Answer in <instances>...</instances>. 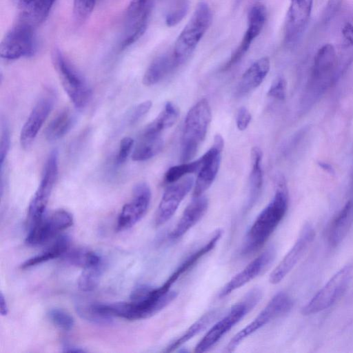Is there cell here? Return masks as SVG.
Masks as SVG:
<instances>
[{
    "label": "cell",
    "mask_w": 353,
    "mask_h": 353,
    "mask_svg": "<svg viewBox=\"0 0 353 353\" xmlns=\"http://www.w3.org/2000/svg\"><path fill=\"white\" fill-rule=\"evenodd\" d=\"M288 206L287 190L284 183L280 181L274 197L248 231L241 250L242 255H250L265 243L285 215Z\"/></svg>",
    "instance_id": "1"
},
{
    "label": "cell",
    "mask_w": 353,
    "mask_h": 353,
    "mask_svg": "<svg viewBox=\"0 0 353 353\" xmlns=\"http://www.w3.org/2000/svg\"><path fill=\"white\" fill-rule=\"evenodd\" d=\"M171 287L165 281L161 286H150L147 293L137 301L99 303V307L111 317L117 316L130 321L147 319L160 312L176 297V292L171 290Z\"/></svg>",
    "instance_id": "2"
},
{
    "label": "cell",
    "mask_w": 353,
    "mask_h": 353,
    "mask_svg": "<svg viewBox=\"0 0 353 353\" xmlns=\"http://www.w3.org/2000/svg\"><path fill=\"white\" fill-rule=\"evenodd\" d=\"M212 119L210 106L205 99L195 103L188 111L181 140V161L188 162L204 141Z\"/></svg>",
    "instance_id": "3"
},
{
    "label": "cell",
    "mask_w": 353,
    "mask_h": 353,
    "mask_svg": "<svg viewBox=\"0 0 353 353\" xmlns=\"http://www.w3.org/2000/svg\"><path fill=\"white\" fill-rule=\"evenodd\" d=\"M208 4L200 1L174 43L173 54L178 66L185 63L195 50L212 23Z\"/></svg>",
    "instance_id": "4"
},
{
    "label": "cell",
    "mask_w": 353,
    "mask_h": 353,
    "mask_svg": "<svg viewBox=\"0 0 353 353\" xmlns=\"http://www.w3.org/2000/svg\"><path fill=\"white\" fill-rule=\"evenodd\" d=\"M261 295V291L259 288H254L250 290L240 302L234 305L229 312L208 331L195 346L194 352L197 353L205 352L212 348L257 305Z\"/></svg>",
    "instance_id": "5"
},
{
    "label": "cell",
    "mask_w": 353,
    "mask_h": 353,
    "mask_svg": "<svg viewBox=\"0 0 353 353\" xmlns=\"http://www.w3.org/2000/svg\"><path fill=\"white\" fill-rule=\"evenodd\" d=\"M52 61L61 83L74 107L84 108L92 97V90L85 79L59 50H53Z\"/></svg>",
    "instance_id": "6"
},
{
    "label": "cell",
    "mask_w": 353,
    "mask_h": 353,
    "mask_svg": "<svg viewBox=\"0 0 353 353\" xmlns=\"http://www.w3.org/2000/svg\"><path fill=\"white\" fill-rule=\"evenodd\" d=\"M292 307L293 301L286 293L281 292L276 294L258 316L232 338L226 347V351L233 352L244 339L272 321L290 312Z\"/></svg>",
    "instance_id": "7"
},
{
    "label": "cell",
    "mask_w": 353,
    "mask_h": 353,
    "mask_svg": "<svg viewBox=\"0 0 353 353\" xmlns=\"http://www.w3.org/2000/svg\"><path fill=\"white\" fill-rule=\"evenodd\" d=\"M35 28L18 20L8 30L0 45V56L6 60H15L34 54Z\"/></svg>",
    "instance_id": "8"
},
{
    "label": "cell",
    "mask_w": 353,
    "mask_h": 353,
    "mask_svg": "<svg viewBox=\"0 0 353 353\" xmlns=\"http://www.w3.org/2000/svg\"><path fill=\"white\" fill-rule=\"evenodd\" d=\"M351 278L352 268L350 265L340 269L302 308L301 313L311 315L330 307L345 293Z\"/></svg>",
    "instance_id": "9"
},
{
    "label": "cell",
    "mask_w": 353,
    "mask_h": 353,
    "mask_svg": "<svg viewBox=\"0 0 353 353\" xmlns=\"http://www.w3.org/2000/svg\"><path fill=\"white\" fill-rule=\"evenodd\" d=\"M153 8V0H131L127 7L120 49L123 50L139 39L145 32Z\"/></svg>",
    "instance_id": "10"
},
{
    "label": "cell",
    "mask_w": 353,
    "mask_h": 353,
    "mask_svg": "<svg viewBox=\"0 0 353 353\" xmlns=\"http://www.w3.org/2000/svg\"><path fill=\"white\" fill-rule=\"evenodd\" d=\"M58 171L59 154L57 150L54 149L48 157L40 183L28 207V217L32 223L40 220L45 214Z\"/></svg>",
    "instance_id": "11"
},
{
    "label": "cell",
    "mask_w": 353,
    "mask_h": 353,
    "mask_svg": "<svg viewBox=\"0 0 353 353\" xmlns=\"http://www.w3.org/2000/svg\"><path fill=\"white\" fill-rule=\"evenodd\" d=\"M72 214L64 210H58L33 223L26 242L32 246L42 245L56 236L60 232L73 225Z\"/></svg>",
    "instance_id": "12"
},
{
    "label": "cell",
    "mask_w": 353,
    "mask_h": 353,
    "mask_svg": "<svg viewBox=\"0 0 353 353\" xmlns=\"http://www.w3.org/2000/svg\"><path fill=\"white\" fill-rule=\"evenodd\" d=\"M56 93L51 88L44 90L33 107L20 132V143L25 150L32 145L39 131L53 109Z\"/></svg>",
    "instance_id": "13"
},
{
    "label": "cell",
    "mask_w": 353,
    "mask_h": 353,
    "mask_svg": "<svg viewBox=\"0 0 353 353\" xmlns=\"http://www.w3.org/2000/svg\"><path fill=\"white\" fill-rule=\"evenodd\" d=\"M151 200V191L145 183H139L133 190L131 200L125 203L117 219V229L128 230L137 224L146 214Z\"/></svg>",
    "instance_id": "14"
},
{
    "label": "cell",
    "mask_w": 353,
    "mask_h": 353,
    "mask_svg": "<svg viewBox=\"0 0 353 353\" xmlns=\"http://www.w3.org/2000/svg\"><path fill=\"white\" fill-rule=\"evenodd\" d=\"M267 18L266 8L261 3H254L248 14V28L237 48L223 66L222 70H227L236 64L249 50L254 39L261 32Z\"/></svg>",
    "instance_id": "15"
},
{
    "label": "cell",
    "mask_w": 353,
    "mask_h": 353,
    "mask_svg": "<svg viewBox=\"0 0 353 353\" xmlns=\"http://www.w3.org/2000/svg\"><path fill=\"white\" fill-rule=\"evenodd\" d=\"M223 145V137L216 134L212 147L201 157L202 164L195 181L193 197L203 195L214 181L219 169Z\"/></svg>",
    "instance_id": "16"
},
{
    "label": "cell",
    "mask_w": 353,
    "mask_h": 353,
    "mask_svg": "<svg viewBox=\"0 0 353 353\" xmlns=\"http://www.w3.org/2000/svg\"><path fill=\"white\" fill-rule=\"evenodd\" d=\"M193 185V177L186 176L167 188L156 212L154 223L157 226L163 225L172 218Z\"/></svg>",
    "instance_id": "17"
},
{
    "label": "cell",
    "mask_w": 353,
    "mask_h": 353,
    "mask_svg": "<svg viewBox=\"0 0 353 353\" xmlns=\"http://www.w3.org/2000/svg\"><path fill=\"white\" fill-rule=\"evenodd\" d=\"M313 0H290L284 23V41L291 45L305 31L310 17Z\"/></svg>",
    "instance_id": "18"
},
{
    "label": "cell",
    "mask_w": 353,
    "mask_h": 353,
    "mask_svg": "<svg viewBox=\"0 0 353 353\" xmlns=\"http://www.w3.org/2000/svg\"><path fill=\"white\" fill-rule=\"evenodd\" d=\"M314 236L313 228L310 224L304 225L292 248L271 272L269 281L272 284L280 283L288 274L312 243Z\"/></svg>",
    "instance_id": "19"
},
{
    "label": "cell",
    "mask_w": 353,
    "mask_h": 353,
    "mask_svg": "<svg viewBox=\"0 0 353 353\" xmlns=\"http://www.w3.org/2000/svg\"><path fill=\"white\" fill-rule=\"evenodd\" d=\"M273 247L269 248L248 263L241 271L235 274L221 290L219 297L222 299L233 291L247 284L267 268L275 257Z\"/></svg>",
    "instance_id": "20"
},
{
    "label": "cell",
    "mask_w": 353,
    "mask_h": 353,
    "mask_svg": "<svg viewBox=\"0 0 353 353\" xmlns=\"http://www.w3.org/2000/svg\"><path fill=\"white\" fill-rule=\"evenodd\" d=\"M208 208V199L203 194L193 197L184 210L181 218L170 232L169 239L176 241L189 231L205 214Z\"/></svg>",
    "instance_id": "21"
},
{
    "label": "cell",
    "mask_w": 353,
    "mask_h": 353,
    "mask_svg": "<svg viewBox=\"0 0 353 353\" xmlns=\"http://www.w3.org/2000/svg\"><path fill=\"white\" fill-rule=\"evenodd\" d=\"M338 70L337 56L332 44L323 45L316 52L312 71V80L316 83L331 81Z\"/></svg>",
    "instance_id": "22"
},
{
    "label": "cell",
    "mask_w": 353,
    "mask_h": 353,
    "mask_svg": "<svg viewBox=\"0 0 353 353\" xmlns=\"http://www.w3.org/2000/svg\"><path fill=\"white\" fill-rule=\"evenodd\" d=\"M55 1L56 0H19L18 20L36 28L46 19Z\"/></svg>",
    "instance_id": "23"
},
{
    "label": "cell",
    "mask_w": 353,
    "mask_h": 353,
    "mask_svg": "<svg viewBox=\"0 0 353 353\" xmlns=\"http://www.w3.org/2000/svg\"><path fill=\"white\" fill-rule=\"evenodd\" d=\"M270 68L268 57H264L254 62L244 72L239 83L236 94L245 95L252 91L263 82Z\"/></svg>",
    "instance_id": "24"
},
{
    "label": "cell",
    "mask_w": 353,
    "mask_h": 353,
    "mask_svg": "<svg viewBox=\"0 0 353 353\" xmlns=\"http://www.w3.org/2000/svg\"><path fill=\"white\" fill-rule=\"evenodd\" d=\"M353 224V201L349 200L334 218L329 227L327 239L330 245L336 247L347 234Z\"/></svg>",
    "instance_id": "25"
},
{
    "label": "cell",
    "mask_w": 353,
    "mask_h": 353,
    "mask_svg": "<svg viewBox=\"0 0 353 353\" xmlns=\"http://www.w3.org/2000/svg\"><path fill=\"white\" fill-rule=\"evenodd\" d=\"M178 66L173 52L165 53L155 58L148 67L143 77V83L150 86L157 84Z\"/></svg>",
    "instance_id": "26"
},
{
    "label": "cell",
    "mask_w": 353,
    "mask_h": 353,
    "mask_svg": "<svg viewBox=\"0 0 353 353\" xmlns=\"http://www.w3.org/2000/svg\"><path fill=\"white\" fill-rule=\"evenodd\" d=\"M76 119L75 114L70 108L61 110L48 125L45 130L46 139L54 141L64 137L72 128Z\"/></svg>",
    "instance_id": "27"
},
{
    "label": "cell",
    "mask_w": 353,
    "mask_h": 353,
    "mask_svg": "<svg viewBox=\"0 0 353 353\" xmlns=\"http://www.w3.org/2000/svg\"><path fill=\"white\" fill-rule=\"evenodd\" d=\"M218 310H211L203 314L193 323L183 334L172 341L165 349L164 352H171L179 348L187 341L199 334L211 324L219 316Z\"/></svg>",
    "instance_id": "28"
},
{
    "label": "cell",
    "mask_w": 353,
    "mask_h": 353,
    "mask_svg": "<svg viewBox=\"0 0 353 353\" xmlns=\"http://www.w3.org/2000/svg\"><path fill=\"white\" fill-rule=\"evenodd\" d=\"M161 135L141 134L132 154L134 161H144L157 155L163 148Z\"/></svg>",
    "instance_id": "29"
},
{
    "label": "cell",
    "mask_w": 353,
    "mask_h": 353,
    "mask_svg": "<svg viewBox=\"0 0 353 353\" xmlns=\"http://www.w3.org/2000/svg\"><path fill=\"white\" fill-rule=\"evenodd\" d=\"M70 247V239L67 236H59L50 248L42 253L34 256L21 265V269H27L49 260L63 256Z\"/></svg>",
    "instance_id": "30"
},
{
    "label": "cell",
    "mask_w": 353,
    "mask_h": 353,
    "mask_svg": "<svg viewBox=\"0 0 353 353\" xmlns=\"http://www.w3.org/2000/svg\"><path fill=\"white\" fill-rule=\"evenodd\" d=\"M179 112L177 107L172 102H167L157 117L148 124L143 134L161 135L163 130L172 127L177 121Z\"/></svg>",
    "instance_id": "31"
},
{
    "label": "cell",
    "mask_w": 353,
    "mask_h": 353,
    "mask_svg": "<svg viewBox=\"0 0 353 353\" xmlns=\"http://www.w3.org/2000/svg\"><path fill=\"white\" fill-rule=\"evenodd\" d=\"M262 156L263 153L259 148H252L250 153L252 170L250 175V206L257 199L263 185V172L261 166Z\"/></svg>",
    "instance_id": "32"
},
{
    "label": "cell",
    "mask_w": 353,
    "mask_h": 353,
    "mask_svg": "<svg viewBox=\"0 0 353 353\" xmlns=\"http://www.w3.org/2000/svg\"><path fill=\"white\" fill-rule=\"evenodd\" d=\"M104 269L103 261L83 268L79 279L78 288L82 292H90L98 285Z\"/></svg>",
    "instance_id": "33"
},
{
    "label": "cell",
    "mask_w": 353,
    "mask_h": 353,
    "mask_svg": "<svg viewBox=\"0 0 353 353\" xmlns=\"http://www.w3.org/2000/svg\"><path fill=\"white\" fill-rule=\"evenodd\" d=\"M70 264L82 268L97 264L102 261L101 257L94 252L84 249L69 250L63 255Z\"/></svg>",
    "instance_id": "34"
},
{
    "label": "cell",
    "mask_w": 353,
    "mask_h": 353,
    "mask_svg": "<svg viewBox=\"0 0 353 353\" xmlns=\"http://www.w3.org/2000/svg\"><path fill=\"white\" fill-rule=\"evenodd\" d=\"M202 164L201 157L192 162H185L170 167L165 174L164 181L166 183H173L181 179L185 175L199 172Z\"/></svg>",
    "instance_id": "35"
},
{
    "label": "cell",
    "mask_w": 353,
    "mask_h": 353,
    "mask_svg": "<svg viewBox=\"0 0 353 353\" xmlns=\"http://www.w3.org/2000/svg\"><path fill=\"white\" fill-rule=\"evenodd\" d=\"M77 312L83 319L99 325H106L112 321L111 317L101 314L92 304H79L76 307Z\"/></svg>",
    "instance_id": "36"
},
{
    "label": "cell",
    "mask_w": 353,
    "mask_h": 353,
    "mask_svg": "<svg viewBox=\"0 0 353 353\" xmlns=\"http://www.w3.org/2000/svg\"><path fill=\"white\" fill-rule=\"evenodd\" d=\"M50 321L58 328L63 331L71 330L74 325L72 316L65 310L59 308H53L48 312Z\"/></svg>",
    "instance_id": "37"
},
{
    "label": "cell",
    "mask_w": 353,
    "mask_h": 353,
    "mask_svg": "<svg viewBox=\"0 0 353 353\" xmlns=\"http://www.w3.org/2000/svg\"><path fill=\"white\" fill-rule=\"evenodd\" d=\"M99 0H74L73 15L76 23H83L92 14Z\"/></svg>",
    "instance_id": "38"
},
{
    "label": "cell",
    "mask_w": 353,
    "mask_h": 353,
    "mask_svg": "<svg viewBox=\"0 0 353 353\" xmlns=\"http://www.w3.org/2000/svg\"><path fill=\"white\" fill-rule=\"evenodd\" d=\"M189 8L188 0H176L165 18L168 26L177 25L186 15Z\"/></svg>",
    "instance_id": "39"
},
{
    "label": "cell",
    "mask_w": 353,
    "mask_h": 353,
    "mask_svg": "<svg viewBox=\"0 0 353 353\" xmlns=\"http://www.w3.org/2000/svg\"><path fill=\"white\" fill-rule=\"evenodd\" d=\"M0 141V167L3 169V163L8 155L10 145V134L7 125H3L1 128Z\"/></svg>",
    "instance_id": "40"
},
{
    "label": "cell",
    "mask_w": 353,
    "mask_h": 353,
    "mask_svg": "<svg viewBox=\"0 0 353 353\" xmlns=\"http://www.w3.org/2000/svg\"><path fill=\"white\" fill-rule=\"evenodd\" d=\"M133 146L134 140L131 137H125L121 140L116 159L117 164H122L126 161Z\"/></svg>",
    "instance_id": "41"
},
{
    "label": "cell",
    "mask_w": 353,
    "mask_h": 353,
    "mask_svg": "<svg viewBox=\"0 0 353 353\" xmlns=\"http://www.w3.org/2000/svg\"><path fill=\"white\" fill-rule=\"evenodd\" d=\"M285 80L279 77L272 82L268 92V96L279 100H283L285 97Z\"/></svg>",
    "instance_id": "42"
},
{
    "label": "cell",
    "mask_w": 353,
    "mask_h": 353,
    "mask_svg": "<svg viewBox=\"0 0 353 353\" xmlns=\"http://www.w3.org/2000/svg\"><path fill=\"white\" fill-rule=\"evenodd\" d=\"M343 0H328L323 10L321 21L325 23L332 20L340 9Z\"/></svg>",
    "instance_id": "43"
},
{
    "label": "cell",
    "mask_w": 353,
    "mask_h": 353,
    "mask_svg": "<svg viewBox=\"0 0 353 353\" xmlns=\"http://www.w3.org/2000/svg\"><path fill=\"white\" fill-rule=\"evenodd\" d=\"M152 101L150 100L143 101L137 105L133 110L130 117V124H134L143 117L151 108Z\"/></svg>",
    "instance_id": "44"
},
{
    "label": "cell",
    "mask_w": 353,
    "mask_h": 353,
    "mask_svg": "<svg viewBox=\"0 0 353 353\" xmlns=\"http://www.w3.org/2000/svg\"><path fill=\"white\" fill-rule=\"evenodd\" d=\"M251 119L252 116L249 110L245 107H241L238 110L236 117L237 128L241 131L245 130L250 124Z\"/></svg>",
    "instance_id": "45"
},
{
    "label": "cell",
    "mask_w": 353,
    "mask_h": 353,
    "mask_svg": "<svg viewBox=\"0 0 353 353\" xmlns=\"http://www.w3.org/2000/svg\"><path fill=\"white\" fill-rule=\"evenodd\" d=\"M343 40L353 43V25L346 23L342 29Z\"/></svg>",
    "instance_id": "46"
},
{
    "label": "cell",
    "mask_w": 353,
    "mask_h": 353,
    "mask_svg": "<svg viewBox=\"0 0 353 353\" xmlns=\"http://www.w3.org/2000/svg\"><path fill=\"white\" fill-rule=\"evenodd\" d=\"M0 313L1 316H6L8 313L6 299L2 292L0 294Z\"/></svg>",
    "instance_id": "47"
},
{
    "label": "cell",
    "mask_w": 353,
    "mask_h": 353,
    "mask_svg": "<svg viewBox=\"0 0 353 353\" xmlns=\"http://www.w3.org/2000/svg\"><path fill=\"white\" fill-rule=\"evenodd\" d=\"M63 352H83L85 350L83 349H81V347H77L75 345L65 343L63 347Z\"/></svg>",
    "instance_id": "48"
}]
</instances>
